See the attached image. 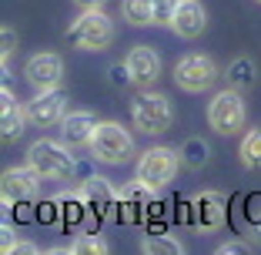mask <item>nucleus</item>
<instances>
[{"label":"nucleus","instance_id":"obj_1","mask_svg":"<svg viewBox=\"0 0 261 255\" xmlns=\"http://www.w3.org/2000/svg\"><path fill=\"white\" fill-rule=\"evenodd\" d=\"M67 40L74 47H84V51H104L114 40V20L100 7H87L67 31Z\"/></svg>","mask_w":261,"mask_h":255},{"label":"nucleus","instance_id":"obj_2","mask_svg":"<svg viewBox=\"0 0 261 255\" xmlns=\"http://www.w3.org/2000/svg\"><path fill=\"white\" fill-rule=\"evenodd\" d=\"M130 118L144 134H161L171 128L174 121V108H171L168 94H158V91H141L138 98L130 101Z\"/></svg>","mask_w":261,"mask_h":255},{"label":"nucleus","instance_id":"obj_3","mask_svg":"<svg viewBox=\"0 0 261 255\" xmlns=\"http://www.w3.org/2000/svg\"><path fill=\"white\" fill-rule=\"evenodd\" d=\"M27 165H34L37 175L47 178V181H67V178H74V168H77V161L67 155V145H57V141H47V138L31 145Z\"/></svg>","mask_w":261,"mask_h":255},{"label":"nucleus","instance_id":"obj_4","mask_svg":"<svg viewBox=\"0 0 261 255\" xmlns=\"http://www.w3.org/2000/svg\"><path fill=\"white\" fill-rule=\"evenodd\" d=\"M91 151H94V158H100V161H108V165H124L130 158V151H134V141H130L124 124L100 121L94 138H91Z\"/></svg>","mask_w":261,"mask_h":255},{"label":"nucleus","instance_id":"obj_5","mask_svg":"<svg viewBox=\"0 0 261 255\" xmlns=\"http://www.w3.org/2000/svg\"><path fill=\"white\" fill-rule=\"evenodd\" d=\"M207 121L218 134H234L241 131L245 124V101H241L238 87H228V91H218L215 101L207 104Z\"/></svg>","mask_w":261,"mask_h":255},{"label":"nucleus","instance_id":"obj_6","mask_svg":"<svg viewBox=\"0 0 261 255\" xmlns=\"http://www.w3.org/2000/svg\"><path fill=\"white\" fill-rule=\"evenodd\" d=\"M174 171H177V151L174 148H164V145L147 148L138 161V178L144 185H151L154 192L168 185L171 178H174Z\"/></svg>","mask_w":261,"mask_h":255},{"label":"nucleus","instance_id":"obj_7","mask_svg":"<svg viewBox=\"0 0 261 255\" xmlns=\"http://www.w3.org/2000/svg\"><path fill=\"white\" fill-rule=\"evenodd\" d=\"M215 78H218V67L207 54H185L174 64V81L185 91H204V87L215 84Z\"/></svg>","mask_w":261,"mask_h":255},{"label":"nucleus","instance_id":"obj_8","mask_svg":"<svg viewBox=\"0 0 261 255\" xmlns=\"http://www.w3.org/2000/svg\"><path fill=\"white\" fill-rule=\"evenodd\" d=\"M27 114L37 128H50V124H61L64 114H67V94L61 87H47V91H37V98L27 104Z\"/></svg>","mask_w":261,"mask_h":255},{"label":"nucleus","instance_id":"obj_9","mask_svg":"<svg viewBox=\"0 0 261 255\" xmlns=\"http://www.w3.org/2000/svg\"><path fill=\"white\" fill-rule=\"evenodd\" d=\"M40 188V175L34 165H20V168H7L4 171V181H0V192H4V198L17 201V205H23V201H31L34 195H37Z\"/></svg>","mask_w":261,"mask_h":255},{"label":"nucleus","instance_id":"obj_10","mask_svg":"<svg viewBox=\"0 0 261 255\" xmlns=\"http://www.w3.org/2000/svg\"><path fill=\"white\" fill-rule=\"evenodd\" d=\"M27 81H31L37 91H47V87H61V78H64V61L61 54H34L23 67Z\"/></svg>","mask_w":261,"mask_h":255},{"label":"nucleus","instance_id":"obj_11","mask_svg":"<svg viewBox=\"0 0 261 255\" xmlns=\"http://www.w3.org/2000/svg\"><path fill=\"white\" fill-rule=\"evenodd\" d=\"M81 195H84V201H87V212H91L97 222H104V218H111L114 215V208H117V192L104 181V178H87L84 181V188H81Z\"/></svg>","mask_w":261,"mask_h":255},{"label":"nucleus","instance_id":"obj_12","mask_svg":"<svg viewBox=\"0 0 261 255\" xmlns=\"http://www.w3.org/2000/svg\"><path fill=\"white\" fill-rule=\"evenodd\" d=\"M154 205V188L151 185H144V181H130V185H124L121 192H117V208H124L121 215V222H138L141 218V212L144 208H151Z\"/></svg>","mask_w":261,"mask_h":255},{"label":"nucleus","instance_id":"obj_13","mask_svg":"<svg viewBox=\"0 0 261 255\" xmlns=\"http://www.w3.org/2000/svg\"><path fill=\"white\" fill-rule=\"evenodd\" d=\"M97 118L91 114V111H70V114H64L61 121V138L67 148H84L91 145L94 131H97Z\"/></svg>","mask_w":261,"mask_h":255},{"label":"nucleus","instance_id":"obj_14","mask_svg":"<svg viewBox=\"0 0 261 255\" xmlns=\"http://www.w3.org/2000/svg\"><path fill=\"white\" fill-rule=\"evenodd\" d=\"M124 64H127V71H130V81H134V84H141V87L154 84V81H158V74H161V57L154 54V47H147V44L134 47Z\"/></svg>","mask_w":261,"mask_h":255},{"label":"nucleus","instance_id":"obj_15","mask_svg":"<svg viewBox=\"0 0 261 255\" xmlns=\"http://www.w3.org/2000/svg\"><path fill=\"white\" fill-rule=\"evenodd\" d=\"M194 212V225L204 232H215L218 225L224 222V195L221 192H201L191 205Z\"/></svg>","mask_w":261,"mask_h":255},{"label":"nucleus","instance_id":"obj_16","mask_svg":"<svg viewBox=\"0 0 261 255\" xmlns=\"http://www.w3.org/2000/svg\"><path fill=\"white\" fill-rule=\"evenodd\" d=\"M171 27H174V34H181V37H201L204 27H207L204 7H201L198 0H181V7H177Z\"/></svg>","mask_w":261,"mask_h":255},{"label":"nucleus","instance_id":"obj_17","mask_svg":"<svg viewBox=\"0 0 261 255\" xmlns=\"http://www.w3.org/2000/svg\"><path fill=\"white\" fill-rule=\"evenodd\" d=\"M0 108H4V114H0V131H4V138H17V134L23 131V124L31 121V114H27V108H20V101L10 94V87H4L0 91Z\"/></svg>","mask_w":261,"mask_h":255},{"label":"nucleus","instance_id":"obj_18","mask_svg":"<svg viewBox=\"0 0 261 255\" xmlns=\"http://www.w3.org/2000/svg\"><path fill=\"white\" fill-rule=\"evenodd\" d=\"M121 17L134 27L154 24V0H121Z\"/></svg>","mask_w":261,"mask_h":255},{"label":"nucleus","instance_id":"obj_19","mask_svg":"<svg viewBox=\"0 0 261 255\" xmlns=\"http://www.w3.org/2000/svg\"><path fill=\"white\" fill-rule=\"evenodd\" d=\"M254 78H258V67H254L251 57H234L228 64V81L231 87H251Z\"/></svg>","mask_w":261,"mask_h":255},{"label":"nucleus","instance_id":"obj_20","mask_svg":"<svg viewBox=\"0 0 261 255\" xmlns=\"http://www.w3.org/2000/svg\"><path fill=\"white\" fill-rule=\"evenodd\" d=\"M238 155H241V165L251 171H261V128H254V131L245 134V141H241L238 148Z\"/></svg>","mask_w":261,"mask_h":255},{"label":"nucleus","instance_id":"obj_21","mask_svg":"<svg viewBox=\"0 0 261 255\" xmlns=\"http://www.w3.org/2000/svg\"><path fill=\"white\" fill-rule=\"evenodd\" d=\"M141 248H144L147 255H181V242H174L171 235H164V232L147 235V239L141 242Z\"/></svg>","mask_w":261,"mask_h":255},{"label":"nucleus","instance_id":"obj_22","mask_svg":"<svg viewBox=\"0 0 261 255\" xmlns=\"http://www.w3.org/2000/svg\"><path fill=\"white\" fill-rule=\"evenodd\" d=\"M207 155H211V148L201 138H188L185 145H181V161H185L188 168H201V165L207 161Z\"/></svg>","mask_w":261,"mask_h":255},{"label":"nucleus","instance_id":"obj_23","mask_svg":"<svg viewBox=\"0 0 261 255\" xmlns=\"http://www.w3.org/2000/svg\"><path fill=\"white\" fill-rule=\"evenodd\" d=\"M84 208H87L84 195H64V198H61L64 228H74V225H81V222H84Z\"/></svg>","mask_w":261,"mask_h":255},{"label":"nucleus","instance_id":"obj_24","mask_svg":"<svg viewBox=\"0 0 261 255\" xmlns=\"http://www.w3.org/2000/svg\"><path fill=\"white\" fill-rule=\"evenodd\" d=\"M67 252H74V255H104L108 252V242L100 239V235H77L74 239V245L67 248Z\"/></svg>","mask_w":261,"mask_h":255},{"label":"nucleus","instance_id":"obj_25","mask_svg":"<svg viewBox=\"0 0 261 255\" xmlns=\"http://www.w3.org/2000/svg\"><path fill=\"white\" fill-rule=\"evenodd\" d=\"M177 7H181V0H154V24L158 27H171Z\"/></svg>","mask_w":261,"mask_h":255},{"label":"nucleus","instance_id":"obj_26","mask_svg":"<svg viewBox=\"0 0 261 255\" xmlns=\"http://www.w3.org/2000/svg\"><path fill=\"white\" fill-rule=\"evenodd\" d=\"M0 40H4L0 57H4V64H7V57L14 54V47H17V31H14V27H4V31H0Z\"/></svg>","mask_w":261,"mask_h":255},{"label":"nucleus","instance_id":"obj_27","mask_svg":"<svg viewBox=\"0 0 261 255\" xmlns=\"http://www.w3.org/2000/svg\"><path fill=\"white\" fill-rule=\"evenodd\" d=\"M111 81H114L117 87H124V84H127V81H130V71H127V64H124V61L111 67Z\"/></svg>","mask_w":261,"mask_h":255},{"label":"nucleus","instance_id":"obj_28","mask_svg":"<svg viewBox=\"0 0 261 255\" xmlns=\"http://www.w3.org/2000/svg\"><path fill=\"white\" fill-rule=\"evenodd\" d=\"M57 205H61V201H47V205H40L37 218H40V222H54V218H57Z\"/></svg>","mask_w":261,"mask_h":255},{"label":"nucleus","instance_id":"obj_29","mask_svg":"<svg viewBox=\"0 0 261 255\" xmlns=\"http://www.w3.org/2000/svg\"><path fill=\"white\" fill-rule=\"evenodd\" d=\"M218 252H221V255H245V252H248V245H245V242H224Z\"/></svg>","mask_w":261,"mask_h":255},{"label":"nucleus","instance_id":"obj_30","mask_svg":"<svg viewBox=\"0 0 261 255\" xmlns=\"http://www.w3.org/2000/svg\"><path fill=\"white\" fill-rule=\"evenodd\" d=\"M14 252H17V255H20V252H23V255H34V252H37V245H31V242H17Z\"/></svg>","mask_w":261,"mask_h":255},{"label":"nucleus","instance_id":"obj_31","mask_svg":"<svg viewBox=\"0 0 261 255\" xmlns=\"http://www.w3.org/2000/svg\"><path fill=\"white\" fill-rule=\"evenodd\" d=\"M74 4H81V7H100V4H104V0H74Z\"/></svg>","mask_w":261,"mask_h":255},{"label":"nucleus","instance_id":"obj_32","mask_svg":"<svg viewBox=\"0 0 261 255\" xmlns=\"http://www.w3.org/2000/svg\"><path fill=\"white\" fill-rule=\"evenodd\" d=\"M258 4H261V0H258Z\"/></svg>","mask_w":261,"mask_h":255}]
</instances>
